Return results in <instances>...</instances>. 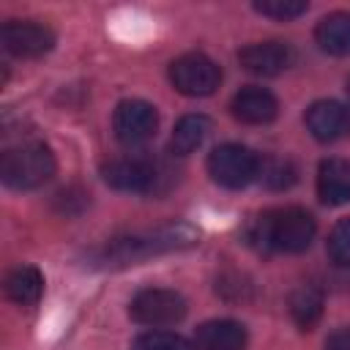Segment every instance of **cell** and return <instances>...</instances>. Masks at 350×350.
Instances as JSON below:
<instances>
[{
  "instance_id": "cell-1",
  "label": "cell",
  "mask_w": 350,
  "mask_h": 350,
  "mask_svg": "<svg viewBox=\"0 0 350 350\" xmlns=\"http://www.w3.org/2000/svg\"><path fill=\"white\" fill-rule=\"evenodd\" d=\"M317 224L309 211L287 205V208H271L265 211L254 227H252V241L265 249V252H279V254H298L309 249L314 241Z\"/></svg>"
},
{
  "instance_id": "cell-2",
  "label": "cell",
  "mask_w": 350,
  "mask_h": 350,
  "mask_svg": "<svg viewBox=\"0 0 350 350\" xmlns=\"http://www.w3.org/2000/svg\"><path fill=\"white\" fill-rule=\"evenodd\" d=\"M55 175V156L44 142H22L3 153L0 178L5 186L30 191L44 186Z\"/></svg>"
},
{
  "instance_id": "cell-3",
  "label": "cell",
  "mask_w": 350,
  "mask_h": 350,
  "mask_svg": "<svg viewBox=\"0 0 350 350\" xmlns=\"http://www.w3.org/2000/svg\"><path fill=\"white\" fill-rule=\"evenodd\" d=\"M208 172L211 178L224 189H243L262 172V159L241 145V142H224L211 150L208 156Z\"/></svg>"
},
{
  "instance_id": "cell-4",
  "label": "cell",
  "mask_w": 350,
  "mask_h": 350,
  "mask_svg": "<svg viewBox=\"0 0 350 350\" xmlns=\"http://www.w3.org/2000/svg\"><path fill=\"white\" fill-rule=\"evenodd\" d=\"M170 82L183 96H211L221 82V68L202 52H186L170 63Z\"/></svg>"
},
{
  "instance_id": "cell-5",
  "label": "cell",
  "mask_w": 350,
  "mask_h": 350,
  "mask_svg": "<svg viewBox=\"0 0 350 350\" xmlns=\"http://www.w3.org/2000/svg\"><path fill=\"white\" fill-rule=\"evenodd\" d=\"M129 314L139 325H150V328L172 325V323H180L183 320V314H186V298L180 293H175V290L148 287V290H139L131 298Z\"/></svg>"
},
{
  "instance_id": "cell-6",
  "label": "cell",
  "mask_w": 350,
  "mask_h": 350,
  "mask_svg": "<svg viewBox=\"0 0 350 350\" xmlns=\"http://www.w3.org/2000/svg\"><path fill=\"white\" fill-rule=\"evenodd\" d=\"M191 241V232L178 227V230H161V232H153V235H134V238H120L115 243L107 246L104 252V262H118V265H129V262H137L142 257H150L156 252H167V249H175L180 243H189Z\"/></svg>"
},
{
  "instance_id": "cell-7",
  "label": "cell",
  "mask_w": 350,
  "mask_h": 350,
  "mask_svg": "<svg viewBox=\"0 0 350 350\" xmlns=\"http://www.w3.org/2000/svg\"><path fill=\"white\" fill-rule=\"evenodd\" d=\"M156 126H159L156 107L142 101V98H126V101H120L115 107L112 129H115V137L123 145H142V142H148L156 134Z\"/></svg>"
},
{
  "instance_id": "cell-8",
  "label": "cell",
  "mask_w": 350,
  "mask_h": 350,
  "mask_svg": "<svg viewBox=\"0 0 350 350\" xmlns=\"http://www.w3.org/2000/svg\"><path fill=\"white\" fill-rule=\"evenodd\" d=\"M3 46L14 57H41L55 46V33L30 19H8L3 25Z\"/></svg>"
},
{
  "instance_id": "cell-9",
  "label": "cell",
  "mask_w": 350,
  "mask_h": 350,
  "mask_svg": "<svg viewBox=\"0 0 350 350\" xmlns=\"http://www.w3.org/2000/svg\"><path fill=\"white\" fill-rule=\"evenodd\" d=\"M101 175L107 180V186L118 189V191H150L156 186V167L145 159H112L109 164L101 167Z\"/></svg>"
},
{
  "instance_id": "cell-10",
  "label": "cell",
  "mask_w": 350,
  "mask_h": 350,
  "mask_svg": "<svg viewBox=\"0 0 350 350\" xmlns=\"http://www.w3.org/2000/svg\"><path fill=\"white\" fill-rule=\"evenodd\" d=\"M293 46L284 41H257L238 52V60L246 71L257 77H276L293 63Z\"/></svg>"
},
{
  "instance_id": "cell-11",
  "label": "cell",
  "mask_w": 350,
  "mask_h": 350,
  "mask_svg": "<svg viewBox=\"0 0 350 350\" xmlns=\"http://www.w3.org/2000/svg\"><path fill=\"white\" fill-rule=\"evenodd\" d=\"M306 129L317 142H334L350 131V112L345 104L323 98L306 109Z\"/></svg>"
},
{
  "instance_id": "cell-12",
  "label": "cell",
  "mask_w": 350,
  "mask_h": 350,
  "mask_svg": "<svg viewBox=\"0 0 350 350\" xmlns=\"http://www.w3.org/2000/svg\"><path fill=\"white\" fill-rule=\"evenodd\" d=\"M232 115L241 120V123H249V126H262V123H271L279 112V101L271 90L265 88H241L235 96H232V104H230Z\"/></svg>"
},
{
  "instance_id": "cell-13",
  "label": "cell",
  "mask_w": 350,
  "mask_h": 350,
  "mask_svg": "<svg viewBox=\"0 0 350 350\" xmlns=\"http://www.w3.org/2000/svg\"><path fill=\"white\" fill-rule=\"evenodd\" d=\"M194 342L200 350H243L249 336L238 320H208L197 328Z\"/></svg>"
},
{
  "instance_id": "cell-14",
  "label": "cell",
  "mask_w": 350,
  "mask_h": 350,
  "mask_svg": "<svg viewBox=\"0 0 350 350\" xmlns=\"http://www.w3.org/2000/svg\"><path fill=\"white\" fill-rule=\"evenodd\" d=\"M317 197L325 205L350 202V159H325L317 170Z\"/></svg>"
},
{
  "instance_id": "cell-15",
  "label": "cell",
  "mask_w": 350,
  "mask_h": 350,
  "mask_svg": "<svg viewBox=\"0 0 350 350\" xmlns=\"http://www.w3.org/2000/svg\"><path fill=\"white\" fill-rule=\"evenodd\" d=\"M314 38L320 44L323 52L345 57L350 55V14L336 11L320 19V25L314 27Z\"/></svg>"
},
{
  "instance_id": "cell-16",
  "label": "cell",
  "mask_w": 350,
  "mask_h": 350,
  "mask_svg": "<svg viewBox=\"0 0 350 350\" xmlns=\"http://www.w3.org/2000/svg\"><path fill=\"white\" fill-rule=\"evenodd\" d=\"M41 293H44V276H41V271L33 268V265H19V268H14V271L5 276V295H8L14 304H19V306H33V304H38Z\"/></svg>"
},
{
  "instance_id": "cell-17",
  "label": "cell",
  "mask_w": 350,
  "mask_h": 350,
  "mask_svg": "<svg viewBox=\"0 0 350 350\" xmlns=\"http://www.w3.org/2000/svg\"><path fill=\"white\" fill-rule=\"evenodd\" d=\"M323 304H325L323 290L314 287V284H304V287L293 290V295H290V301H287V309H290L293 323H295L298 328L309 331V328L320 320V314H323Z\"/></svg>"
},
{
  "instance_id": "cell-18",
  "label": "cell",
  "mask_w": 350,
  "mask_h": 350,
  "mask_svg": "<svg viewBox=\"0 0 350 350\" xmlns=\"http://www.w3.org/2000/svg\"><path fill=\"white\" fill-rule=\"evenodd\" d=\"M208 131H211V120L205 115H183L172 129V139H170L172 153L189 156L191 150H197L205 142Z\"/></svg>"
},
{
  "instance_id": "cell-19",
  "label": "cell",
  "mask_w": 350,
  "mask_h": 350,
  "mask_svg": "<svg viewBox=\"0 0 350 350\" xmlns=\"http://www.w3.org/2000/svg\"><path fill=\"white\" fill-rule=\"evenodd\" d=\"M131 350H194L189 339H183L180 334H170V331H148L139 334L131 345Z\"/></svg>"
},
{
  "instance_id": "cell-20",
  "label": "cell",
  "mask_w": 350,
  "mask_h": 350,
  "mask_svg": "<svg viewBox=\"0 0 350 350\" xmlns=\"http://www.w3.org/2000/svg\"><path fill=\"white\" fill-rule=\"evenodd\" d=\"M328 257L339 268H350V216L334 224L328 235Z\"/></svg>"
},
{
  "instance_id": "cell-21",
  "label": "cell",
  "mask_w": 350,
  "mask_h": 350,
  "mask_svg": "<svg viewBox=\"0 0 350 350\" xmlns=\"http://www.w3.org/2000/svg\"><path fill=\"white\" fill-rule=\"evenodd\" d=\"M309 5L304 0H260L254 3V11L262 16H273V19H295L306 11Z\"/></svg>"
},
{
  "instance_id": "cell-22",
  "label": "cell",
  "mask_w": 350,
  "mask_h": 350,
  "mask_svg": "<svg viewBox=\"0 0 350 350\" xmlns=\"http://www.w3.org/2000/svg\"><path fill=\"white\" fill-rule=\"evenodd\" d=\"M260 175L271 189H287L295 180V167L290 161H271V164H262Z\"/></svg>"
},
{
  "instance_id": "cell-23",
  "label": "cell",
  "mask_w": 350,
  "mask_h": 350,
  "mask_svg": "<svg viewBox=\"0 0 350 350\" xmlns=\"http://www.w3.org/2000/svg\"><path fill=\"white\" fill-rule=\"evenodd\" d=\"M325 350H350V328H339L325 339Z\"/></svg>"
},
{
  "instance_id": "cell-24",
  "label": "cell",
  "mask_w": 350,
  "mask_h": 350,
  "mask_svg": "<svg viewBox=\"0 0 350 350\" xmlns=\"http://www.w3.org/2000/svg\"><path fill=\"white\" fill-rule=\"evenodd\" d=\"M347 90H350V79H347Z\"/></svg>"
}]
</instances>
